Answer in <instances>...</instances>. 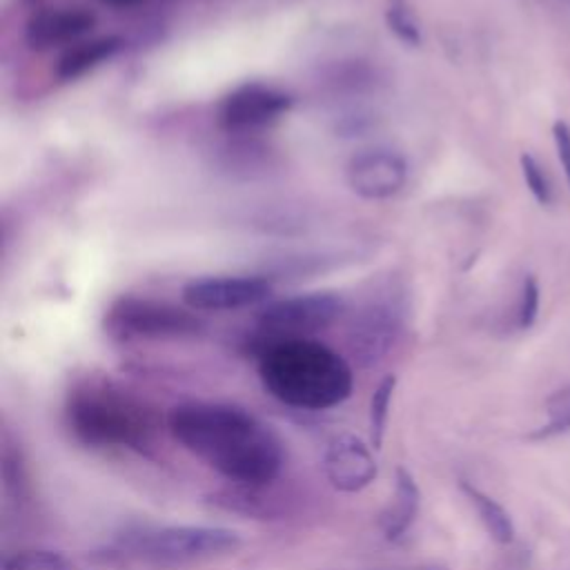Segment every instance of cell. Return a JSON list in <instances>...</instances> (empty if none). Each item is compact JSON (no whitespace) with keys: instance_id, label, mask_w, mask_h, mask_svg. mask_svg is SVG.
<instances>
[{"instance_id":"6da1fadb","label":"cell","mask_w":570,"mask_h":570,"mask_svg":"<svg viewBox=\"0 0 570 570\" xmlns=\"http://www.w3.org/2000/svg\"><path fill=\"white\" fill-rule=\"evenodd\" d=\"M167 430L187 452L236 485L263 488L283 470L281 439L243 407L180 403L169 410Z\"/></svg>"},{"instance_id":"d6986e66","label":"cell","mask_w":570,"mask_h":570,"mask_svg":"<svg viewBox=\"0 0 570 570\" xmlns=\"http://www.w3.org/2000/svg\"><path fill=\"white\" fill-rule=\"evenodd\" d=\"M2 570H69V561L56 550L31 548L9 554Z\"/></svg>"},{"instance_id":"e0dca14e","label":"cell","mask_w":570,"mask_h":570,"mask_svg":"<svg viewBox=\"0 0 570 570\" xmlns=\"http://www.w3.org/2000/svg\"><path fill=\"white\" fill-rule=\"evenodd\" d=\"M394 390H396V376L387 374L379 381V385L372 392V399H370V436H372L374 448H381V443H383Z\"/></svg>"},{"instance_id":"ffe728a7","label":"cell","mask_w":570,"mask_h":570,"mask_svg":"<svg viewBox=\"0 0 570 570\" xmlns=\"http://www.w3.org/2000/svg\"><path fill=\"white\" fill-rule=\"evenodd\" d=\"M546 412H548V423L532 434L534 439L559 434V432H568L570 430V387L557 390L546 401Z\"/></svg>"},{"instance_id":"3957f363","label":"cell","mask_w":570,"mask_h":570,"mask_svg":"<svg viewBox=\"0 0 570 570\" xmlns=\"http://www.w3.org/2000/svg\"><path fill=\"white\" fill-rule=\"evenodd\" d=\"M65 423L80 443L91 448L142 450L158 430V419L142 399L98 376L69 390Z\"/></svg>"},{"instance_id":"5b68a950","label":"cell","mask_w":570,"mask_h":570,"mask_svg":"<svg viewBox=\"0 0 570 570\" xmlns=\"http://www.w3.org/2000/svg\"><path fill=\"white\" fill-rule=\"evenodd\" d=\"M127 548L145 561L180 566L234 552L240 548V537L238 532L220 525H167L129 537Z\"/></svg>"},{"instance_id":"ac0fdd59","label":"cell","mask_w":570,"mask_h":570,"mask_svg":"<svg viewBox=\"0 0 570 570\" xmlns=\"http://www.w3.org/2000/svg\"><path fill=\"white\" fill-rule=\"evenodd\" d=\"M385 22L390 27V31L405 45L416 47L421 45V29H419V20L410 7L407 0H387V9H385Z\"/></svg>"},{"instance_id":"603a6c76","label":"cell","mask_w":570,"mask_h":570,"mask_svg":"<svg viewBox=\"0 0 570 570\" xmlns=\"http://www.w3.org/2000/svg\"><path fill=\"white\" fill-rule=\"evenodd\" d=\"M552 136H554V145H557V154H559V163L566 171L568 185H570V127L561 120L554 122L552 127Z\"/></svg>"},{"instance_id":"7402d4cb","label":"cell","mask_w":570,"mask_h":570,"mask_svg":"<svg viewBox=\"0 0 570 570\" xmlns=\"http://www.w3.org/2000/svg\"><path fill=\"white\" fill-rule=\"evenodd\" d=\"M539 312V283L534 276H525L521 287V305H519V325L530 327Z\"/></svg>"},{"instance_id":"277c9868","label":"cell","mask_w":570,"mask_h":570,"mask_svg":"<svg viewBox=\"0 0 570 570\" xmlns=\"http://www.w3.org/2000/svg\"><path fill=\"white\" fill-rule=\"evenodd\" d=\"M205 323L189 309L165 301L120 296L105 312V332L116 341H158L198 336Z\"/></svg>"},{"instance_id":"8992f818","label":"cell","mask_w":570,"mask_h":570,"mask_svg":"<svg viewBox=\"0 0 570 570\" xmlns=\"http://www.w3.org/2000/svg\"><path fill=\"white\" fill-rule=\"evenodd\" d=\"M345 301L332 292H309L267 303L258 316L256 325L261 332L276 338H307L325 327H330L341 312Z\"/></svg>"},{"instance_id":"d4e9b609","label":"cell","mask_w":570,"mask_h":570,"mask_svg":"<svg viewBox=\"0 0 570 570\" xmlns=\"http://www.w3.org/2000/svg\"><path fill=\"white\" fill-rule=\"evenodd\" d=\"M105 2H111V4H131V2H138V0H105Z\"/></svg>"},{"instance_id":"ba28073f","label":"cell","mask_w":570,"mask_h":570,"mask_svg":"<svg viewBox=\"0 0 570 570\" xmlns=\"http://www.w3.org/2000/svg\"><path fill=\"white\" fill-rule=\"evenodd\" d=\"M272 289L265 276H205L185 283L180 298L194 312H229L267 301Z\"/></svg>"},{"instance_id":"9c48e42d","label":"cell","mask_w":570,"mask_h":570,"mask_svg":"<svg viewBox=\"0 0 570 570\" xmlns=\"http://www.w3.org/2000/svg\"><path fill=\"white\" fill-rule=\"evenodd\" d=\"M345 180L356 196L365 200H385L405 187L407 163L392 149H365L350 158Z\"/></svg>"},{"instance_id":"4fadbf2b","label":"cell","mask_w":570,"mask_h":570,"mask_svg":"<svg viewBox=\"0 0 570 570\" xmlns=\"http://www.w3.org/2000/svg\"><path fill=\"white\" fill-rule=\"evenodd\" d=\"M419 505H421L419 485H416L414 476L410 474V470L399 465L396 474H394L392 501L387 503V508L381 514L383 537L387 541L401 539L412 528V523H414V519L419 514Z\"/></svg>"},{"instance_id":"484cf974","label":"cell","mask_w":570,"mask_h":570,"mask_svg":"<svg viewBox=\"0 0 570 570\" xmlns=\"http://www.w3.org/2000/svg\"><path fill=\"white\" fill-rule=\"evenodd\" d=\"M29 2H38V0H29Z\"/></svg>"},{"instance_id":"7a4b0ae2","label":"cell","mask_w":570,"mask_h":570,"mask_svg":"<svg viewBox=\"0 0 570 570\" xmlns=\"http://www.w3.org/2000/svg\"><path fill=\"white\" fill-rule=\"evenodd\" d=\"M258 376L267 394L296 410H330L354 387L350 363L314 338H276L258 356Z\"/></svg>"},{"instance_id":"8fae6325","label":"cell","mask_w":570,"mask_h":570,"mask_svg":"<svg viewBox=\"0 0 570 570\" xmlns=\"http://www.w3.org/2000/svg\"><path fill=\"white\" fill-rule=\"evenodd\" d=\"M323 468L332 488L341 492H361L376 479V461L354 434H341L327 445Z\"/></svg>"},{"instance_id":"44dd1931","label":"cell","mask_w":570,"mask_h":570,"mask_svg":"<svg viewBox=\"0 0 570 570\" xmlns=\"http://www.w3.org/2000/svg\"><path fill=\"white\" fill-rule=\"evenodd\" d=\"M521 171H523V180H525L530 194H532L541 205H548V203H550V185H548V178H546L543 169L539 167V163H537L530 154H521Z\"/></svg>"},{"instance_id":"52a82bcc","label":"cell","mask_w":570,"mask_h":570,"mask_svg":"<svg viewBox=\"0 0 570 570\" xmlns=\"http://www.w3.org/2000/svg\"><path fill=\"white\" fill-rule=\"evenodd\" d=\"M294 105V98L263 82H247L229 91L218 105V125L232 134H247L281 120Z\"/></svg>"},{"instance_id":"5bb4252c","label":"cell","mask_w":570,"mask_h":570,"mask_svg":"<svg viewBox=\"0 0 570 570\" xmlns=\"http://www.w3.org/2000/svg\"><path fill=\"white\" fill-rule=\"evenodd\" d=\"M120 49H122V38L118 36H102L87 42H78L60 56L56 67V78L62 82L78 80L85 73L94 71L96 67L109 62Z\"/></svg>"},{"instance_id":"cb8c5ba5","label":"cell","mask_w":570,"mask_h":570,"mask_svg":"<svg viewBox=\"0 0 570 570\" xmlns=\"http://www.w3.org/2000/svg\"><path fill=\"white\" fill-rule=\"evenodd\" d=\"M399 570H448L443 566H419V568H399Z\"/></svg>"},{"instance_id":"2e32d148","label":"cell","mask_w":570,"mask_h":570,"mask_svg":"<svg viewBox=\"0 0 570 570\" xmlns=\"http://www.w3.org/2000/svg\"><path fill=\"white\" fill-rule=\"evenodd\" d=\"M212 501L225 510L232 512H240L247 517H261L267 519L272 514H276V510L258 494V488H249V485H236L220 490L216 494H212Z\"/></svg>"},{"instance_id":"7c38bea8","label":"cell","mask_w":570,"mask_h":570,"mask_svg":"<svg viewBox=\"0 0 570 570\" xmlns=\"http://www.w3.org/2000/svg\"><path fill=\"white\" fill-rule=\"evenodd\" d=\"M96 24V16L82 7L42 9L29 18L24 42L33 51H49L85 36Z\"/></svg>"},{"instance_id":"30bf717a","label":"cell","mask_w":570,"mask_h":570,"mask_svg":"<svg viewBox=\"0 0 570 570\" xmlns=\"http://www.w3.org/2000/svg\"><path fill=\"white\" fill-rule=\"evenodd\" d=\"M401 309L392 301L367 303L352 321L347 343L361 367L376 365L394 345L401 332Z\"/></svg>"},{"instance_id":"9a60e30c","label":"cell","mask_w":570,"mask_h":570,"mask_svg":"<svg viewBox=\"0 0 570 570\" xmlns=\"http://www.w3.org/2000/svg\"><path fill=\"white\" fill-rule=\"evenodd\" d=\"M461 490L465 492V497L474 505V510H476L479 519L483 521L488 534L497 543H510L514 539V525H512L510 514L503 510V505H499L492 497H488L479 488L470 485L468 481H461Z\"/></svg>"}]
</instances>
